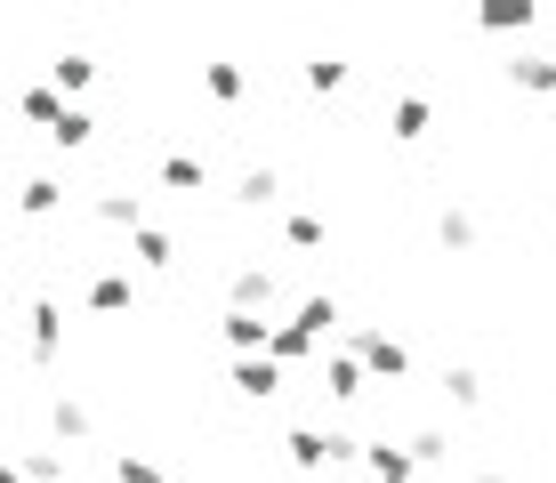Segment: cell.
Listing matches in <instances>:
<instances>
[{
	"instance_id": "d4e9b609",
	"label": "cell",
	"mask_w": 556,
	"mask_h": 483,
	"mask_svg": "<svg viewBox=\"0 0 556 483\" xmlns=\"http://www.w3.org/2000/svg\"><path fill=\"white\" fill-rule=\"evenodd\" d=\"M452 452H459V443H452L444 428H419V435H412V459H419V475H428V468H452Z\"/></svg>"
},
{
	"instance_id": "e0dca14e",
	"label": "cell",
	"mask_w": 556,
	"mask_h": 483,
	"mask_svg": "<svg viewBox=\"0 0 556 483\" xmlns=\"http://www.w3.org/2000/svg\"><path fill=\"white\" fill-rule=\"evenodd\" d=\"M129 306H138V282L129 275H98L89 282V315H129Z\"/></svg>"
},
{
	"instance_id": "277c9868",
	"label": "cell",
	"mask_w": 556,
	"mask_h": 483,
	"mask_svg": "<svg viewBox=\"0 0 556 483\" xmlns=\"http://www.w3.org/2000/svg\"><path fill=\"white\" fill-rule=\"evenodd\" d=\"M275 331H282L275 315H242V306H226V315H218V339L235 346V363H242V355H266V346H275Z\"/></svg>"
},
{
	"instance_id": "cb8c5ba5",
	"label": "cell",
	"mask_w": 556,
	"mask_h": 483,
	"mask_svg": "<svg viewBox=\"0 0 556 483\" xmlns=\"http://www.w3.org/2000/svg\"><path fill=\"white\" fill-rule=\"evenodd\" d=\"M299 81L315 89V97H331V89H348V56H306L299 65Z\"/></svg>"
},
{
	"instance_id": "d6a6232c",
	"label": "cell",
	"mask_w": 556,
	"mask_h": 483,
	"mask_svg": "<svg viewBox=\"0 0 556 483\" xmlns=\"http://www.w3.org/2000/svg\"><path fill=\"white\" fill-rule=\"evenodd\" d=\"M0 483H25V468H9V475H0Z\"/></svg>"
},
{
	"instance_id": "603a6c76",
	"label": "cell",
	"mask_w": 556,
	"mask_h": 483,
	"mask_svg": "<svg viewBox=\"0 0 556 483\" xmlns=\"http://www.w3.org/2000/svg\"><path fill=\"white\" fill-rule=\"evenodd\" d=\"M129 250H138V266H153V275H169V266H178V234H162V226H146Z\"/></svg>"
},
{
	"instance_id": "5b68a950",
	"label": "cell",
	"mask_w": 556,
	"mask_h": 483,
	"mask_svg": "<svg viewBox=\"0 0 556 483\" xmlns=\"http://www.w3.org/2000/svg\"><path fill=\"white\" fill-rule=\"evenodd\" d=\"M363 475L371 483H419V459H412V443H363Z\"/></svg>"
},
{
	"instance_id": "d6986e66",
	"label": "cell",
	"mask_w": 556,
	"mask_h": 483,
	"mask_svg": "<svg viewBox=\"0 0 556 483\" xmlns=\"http://www.w3.org/2000/svg\"><path fill=\"white\" fill-rule=\"evenodd\" d=\"M444 395H452V411H484V371H476V363H452Z\"/></svg>"
},
{
	"instance_id": "7402d4cb",
	"label": "cell",
	"mask_w": 556,
	"mask_h": 483,
	"mask_svg": "<svg viewBox=\"0 0 556 483\" xmlns=\"http://www.w3.org/2000/svg\"><path fill=\"white\" fill-rule=\"evenodd\" d=\"M291 322H299V331L323 346V331L339 322V298H331V290H315V298H299V315H291Z\"/></svg>"
},
{
	"instance_id": "83f0119b",
	"label": "cell",
	"mask_w": 556,
	"mask_h": 483,
	"mask_svg": "<svg viewBox=\"0 0 556 483\" xmlns=\"http://www.w3.org/2000/svg\"><path fill=\"white\" fill-rule=\"evenodd\" d=\"M266 355H275L282 371H291V363H306V355H315V339H306L299 322H282V331H275V346H266Z\"/></svg>"
},
{
	"instance_id": "44dd1931",
	"label": "cell",
	"mask_w": 556,
	"mask_h": 483,
	"mask_svg": "<svg viewBox=\"0 0 556 483\" xmlns=\"http://www.w3.org/2000/svg\"><path fill=\"white\" fill-rule=\"evenodd\" d=\"M56 202H65V178H25L16 186V209H25V218H56Z\"/></svg>"
},
{
	"instance_id": "5bb4252c",
	"label": "cell",
	"mask_w": 556,
	"mask_h": 483,
	"mask_svg": "<svg viewBox=\"0 0 556 483\" xmlns=\"http://www.w3.org/2000/svg\"><path fill=\"white\" fill-rule=\"evenodd\" d=\"M49 428H56V443H89V428H98V411H89L81 395H56V403H49Z\"/></svg>"
},
{
	"instance_id": "1f68e13d",
	"label": "cell",
	"mask_w": 556,
	"mask_h": 483,
	"mask_svg": "<svg viewBox=\"0 0 556 483\" xmlns=\"http://www.w3.org/2000/svg\"><path fill=\"white\" fill-rule=\"evenodd\" d=\"M468 483H508V475H501V468H476V475H468Z\"/></svg>"
},
{
	"instance_id": "4fadbf2b",
	"label": "cell",
	"mask_w": 556,
	"mask_h": 483,
	"mask_svg": "<svg viewBox=\"0 0 556 483\" xmlns=\"http://www.w3.org/2000/svg\"><path fill=\"white\" fill-rule=\"evenodd\" d=\"M49 81L65 89V97H81L89 81H98V56H89V49H56L49 56Z\"/></svg>"
},
{
	"instance_id": "9a60e30c",
	"label": "cell",
	"mask_w": 556,
	"mask_h": 483,
	"mask_svg": "<svg viewBox=\"0 0 556 483\" xmlns=\"http://www.w3.org/2000/svg\"><path fill=\"white\" fill-rule=\"evenodd\" d=\"M435 242H444L452 250V258H459V250H476V242H484V226H476V209H435Z\"/></svg>"
},
{
	"instance_id": "f546056e",
	"label": "cell",
	"mask_w": 556,
	"mask_h": 483,
	"mask_svg": "<svg viewBox=\"0 0 556 483\" xmlns=\"http://www.w3.org/2000/svg\"><path fill=\"white\" fill-rule=\"evenodd\" d=\"M16 468H25V483H65V459L56 452H25Z\"/></svg>"
},
{
	"instance_id": "3957f363",
	"label": "cell",
	"mask_w": 556,
	"mask_h": 483,
	"mask_svg": "<svg viewBox=\"0 0 556 483\" xmlns=\"http://www.w3.org/2000/svg\"><path fill=\"white\" fill-rule=\"evenodd\" d=\"M25 322H33V331H25L33 363H41V371H49V363L65 355V306H56V298H33V306H25Z\"/></svg>"
},
{
	"instance_id": "ffe728a7",
	"label": "cell",
	"mask_w": 556,
	"mask_h": 483,
	"mask_svg": "<svg viewBox=\"0 0 556 483\" xmlns=\"http://www.w3.org/2000/svg\"><path fill=\"white\" fill-rule=\"evenodd\" d=\"M162 186H169V193H202V186H210L202 153H162Z\"/></svg>"
},
{
	"instance_id": "ba28073f",
	"label": "cell",
	"mask_w": 556,
	"mask_h": 483,
	"mask_svg": "<svg viewBox=\"0 0 556 483\" xmlns=\"http://www.w3.org/2000/svg\"><path fill=\"white\" fill-rule=\"evenodd\" d=\"M226 386H235V395H251V403H266V395H282V363H275V355H242Z\"/></svg>"
},
{
	"instance_id": "7a4b0ae2",
	"label": "cell",
	"mask_w": 556,
	"mask_h": 483,
	"mask_svg": "<svg viewBox=\"0 0 556 483\" xmlns=\"http://www.w3.org/2000/svg\"><path fill=\"white\" fill-rule=\"evenodd\" d=\"M348 346L363 355V371H371V379H404V371H412V346H404V339H388V331H371V322H355Z\"/></svg>"
},
{
	"instance_id": "52a82bcc",
	"label": "cell",
	"mask_w": 556,
	"mask_h": 483,
	"mask_svg": "<svg viewBox=\"0 0 556 483\" xmlns=\"http://www.w3.org/2000/svg\"><path fill=\"white\" fill-rule=\"evenodd\" d=\"M508 81L525 97H556V49H516L508 56Z\"/></svg>"
},
{
	"instance_id": "8992f818",
	"label": "cell",
	"mask_w": 556,
	"mask_h": 483,
	"mask_svg": "<svg viewBox=\"0 0 556 483\" xmlns=\"http://www.w3.org/2000/svg\"><path fill=\"white\" fill-rule=\"evenodd\" d=\"M323 386H331V403H355V395H371V371H363V355H355V346L323 355Z\"/></svg>"
},
{
	"instance_id": "6da1fadb",
	"label": "cell",
	"mask_w": 556,
	"mask_h": 483,
	"mask_svg": "<svg viewBox=\"0 0 556 483\" xmlns=\"http://www.w3.org/2000/svg\"><path fill=\"white\" fill-rule=\"evenodd\" d=\"M282 452H291L299 475H323V468H348V459H363V443L339 435V428H291V435H282Z\"/></svg>"
},
{
	"instance_id": "7c38bea8",
	"label": "cell",
	"mask_w": 556,
	"mask_h": 483,
	"mask_svg": "<svg viewBox=\"0 0 556 483\" xmlns=\"http://www.w3.org/2000/svg\"><path fill=\"white\" fill-rule=\"evenodd\" d=\"M235 202H242V209H275V202H282V169L251 162V169L235 178Z\"/></svg>"
},
{
	"instance_id": "4dcf8cb0",
	"label": "cell",
	"mask_w": 556,
	"mask_h": 483,
	"mask_svg": "<svg viewBox=\"0 0 556 483\" xmlns=\"http://www.w3.org/2000/svg\"><path fill=\"white\" fill-rule=\"evenodd\" d=\"M532 25V9L516 0V9H484V33H525Z\"/></svg>"
},
{
	"instance_id": "f1b7e54d",
	"label": "cell",
	"mask_w": 556,
	"mask_h": 483,
	"mask_svg": "<svg viewBox=\"0 0 556 483\" xmlns=\"http://www.w3.org/2000/svg\"><path fill=\"white\" fill-rule=\"evenodd\" d=\"M282 242L291 250H323V218L315 209H291V218H282Z\"/></svg>"
},
{
	"instance_id": "30bf717a",
	"label": "cell",
	"mask_w": 556,
	"mask_h": 483,
	"mask_svg": "<svg viewBox=\"0 0 556 483\" xmlns=\"http://www.w3.org/2000/svg\"><path fill=\"white\" fill-rule=\"evenodd\" d=\"M226 306H242V315H266V306H275V275H266V266H235V282H226Z\"/></svg>"
},
{
	"instance_id": "8fae6325",
	"label": "cell",
	"mask_w": 556,
	"mask_h": 483,
	"mask_svg": "<svg viewBox=\"0 0 556 483\" xmlns=\"http://www.w3.org/2000/svg\"><path fill=\"white\" fill-rule=\"evenodd\" d=\"M428 122H435L428 97H395V105H388V138L395 145H419V138H428Z\"/></svg>"
},
{
	"instance_id": "4316f807",
	"label": "cell",
	"mask_w": 556,
	"mask_h": 483,
	"mask_svg": "<svg viewBox=\"0 0 556 483\" xmlns=\"http://www.w3.org/2000/svg\"><path fill=\"white\" fill-rule=\"evenodd\" d=\"M113 483H169V468H153L146 452H113Z\"/></svg>"
},
{
	"instance_id": "9c48e42d",
	"label": "cell",
	"mask_w": 556,
	"mask_h": 483,
	"mask_svg": "<svg viewBox=\"0 0 556 483\" xmlns=\"http://www.w3.org/2000/svg\"><path fill=\"white\" fill-rule=\"evenodd\" d=\"M89 218L113 226V234H129V242L146 234V202H138V193H98V202H89Z\"/></svg>"
},
{
	"instance_id": "484cf974",
	"label": "cell",
	"mask_w": 556,
	"mask_h": 483,
	"mask_svg": "<svg viewBox=\"0 0 556 483\" xmlns=\"http://www.w3.org/2000/svg\"><path fill=\"white\" fill-rule=\"evenodd\" d=\"M49 138H56V145H65V153H81V145H98V122H89V113H81V105H65V122H56V129H49Z\"/></svg>"
},
{
	"instance_id": "ac0fdd59",
	"label": "cell",
	"mask_w": 556,
	"mask_h": 483,
	"mask_svg": "<svg viewBox=\"0 0 556 483\" xmlns=\"http://www.w3.org/2000/svg\"><path fill=\"white\" fill-rule=\"evenodd\" d=\"M16 113H25L33 129H56V122H65V89H56V81H41V89H25V97H16Z\"/></svg>"
},
{
	"instance_id": "2e32d148",
	"label": "cell",
	"mask_w": 556,
	"mask_h": 483,
	"mask_svg": "<svg viewBox=\"0 0 556 483\" xmlns=\"http://www.w3.org/2000/svg\"><path fill=\"white\" fill-rule=\"evenodd\" d=\"M202 89L218 97V105H242V97H251V73H242L235 56H218V65H202Z\"/></svg>"
}]
</instances>
